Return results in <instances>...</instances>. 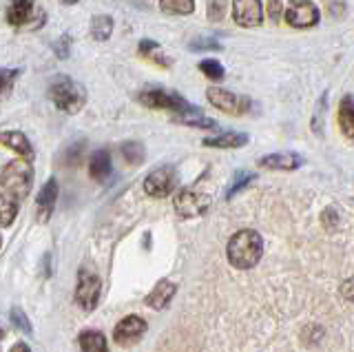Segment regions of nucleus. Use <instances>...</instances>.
I'll use <instances>...</instances> for the list:
<instances>
[{
  "label": "nucleus",
  "instance_id": "obj_21",
  "mask_svg": "<svg viewBox=\"0 0 354 352\" xmlns=\"http://www.w3.org/2000/svg\"><path fill=\"white\" fill-rule=\"evenodd\" d=\"M175 122L186 124V127H195V129H217V122L213 118H206L202 113V109L193 106L191 111H186L182 115H175Z\"/></svg>",
  "mask_w": 354,
  "mask_h": 352
},
{
  "label": "nucleus",
  "instance_id": "obj_24",
  "mask_svg": "<svg viewBox=\"0 0 354 352\" xmlns=\"http://www.w3.org/2000/svg\"><path fill=\"white\" fill-rule=\"evenodd\" d=\"M160 7L171 16H188L195 12V0H160Z\"/></svg>",
  "mask_w": 354,
  "mask_h": 352
},
{
  "label": "nucleus",
  "instance_id": "obj_12",
  "mask_svg": "<svg viewBox=\"0 0 354 352\" xmlns=\"http://www.w3.org/2000/svg\"><path fill=\"white\" fill-rule=\"evenodd\" d=\"M36 14H38L36 0H11L5 16L11 27H25L27 23H33Z\"/></svg>",
  "mask_w": 354,
  "mask_h": 352
},
{
  "label": "nucleus",
  "instance_id": "obj_1",
  "mask_svg": "<svg viewBox=\"0 0 354 352\" xmlns=\"http://www.w3.org/2000/svg\"><path fill=\"white\" fill-rule=\"evenodd\" d=\"M31 180L33 169L29 160H14L3 169V175H0V217H3V226H11V222H14L22 200L31 191Z\"/></svg>",
  "mask_w": 354,
  "mask_h": 352
},
{
  "label": "nucleus",
  "instance_id": "obj_34",
  "mask_svg": "<svg viewBox=\"0 0 354 352\" xmlns=\"http://www.w3.org/2000/svg\"><path fill=\"white\" fill-rule=\"evenodd\" d=\"M252 178H254V175H239V180H237V184H235V186H232V189L228 191V197H230V195H235V193H237L239 189H243V186H246V184H248V182H250Z\"/></svg>",
  "mask_w": 354,
  "mask_h": 352
},
{
  "label": "nucleus",
  "instance_id": "obj_11",
  "mask_svg": "<svg viewBox=\"0 0 354 352\" xmlns=\"http://www.w3.org/2000/svg\"><path fill=\"white\" fill-rule=\"evenodd\" d=\"M144 333H147V322H144V319L138 317V315H131V317H124L115 326L113 339H115V344L127 348V346L138 344V341L144 337Z\"/></svg>",
  "mask_w": 354,
  "mask_h": 352
},
{
  "label": "nucleus",
  "instance_id": "obj_29",
  "mask_svg": "<svg viewBox=\"0 0 354 352\" xmlns=\"http://www.w3.org/2000/svg\"><path fill=\"white\" fill-rule=\"evenodd\" d=\"M20 75V69H3L0 71V78H3V93L5 98L11 93V84H14V80Z\"/></svg>",
  "mask_w": 354,
  "mask_h": 352
},
{
  "label": "nucleus",
  "instance_id": "obj_6",
  "mask_svg": "<svg viewBox=\"0 0 354 352\" xmlns=\"http://www.w3.org/2000/svg\"><path fill=\"white\" fill-rule=\"evenodd\" d=\"M319 7L313 0H290L286 7V23L295 29H310L319 23Z\"/></svg>",
  "mask_w": 354,
  "mask_h": 352
},
{
  "label": "nucleus",
  "instance_id": "obj_33",
  "mask_svg": "<svg viewBox=\"0 0 354 352\" xmlns=\"http://www.w3.org/2000/svg\"><path fill=\"white\" fill-rule=\"evenodd\" d=\"M341 295L346 297V299L354 302V277H350V279H346L341 284Z\"/></svg>",
  "mask_w": 354,
  "mask_h": 352
},
{
  "label": "nucleus",
  "instance_id": "obj_3",
  "mask_svg": "<svg viewBox=\"0 0 354 352\" xmlns=\"http://www.w3.org/2000/svg\"><path fill=\"white\" fill-rule=\"evenodd\" d=\"M47 93L51 98V102L64 113H77L86 104V89L64 73L55 75L49 82Z\"/></svg>",
  "mask_w": 354,
  "mask_h": 352
},
{
  "label": "nucleus",
  "instance_id": "obj_28",
  "mask_svg": "<svg viewBox=\"0 0 354 352\" xmlns=\"http://www.w3.org/2000/svg\"><path fill=\"white\" fill-rule=\"evenodd\" d=\"M188 49H193V51H221V45H219V42H215V40L202 38V40L191 42Z\"/></svg>",
  "mask_w": 354,
  "mask_h": 352
},
{
  "label": "nucleus",
  "instance_id": "obj_23",
  "mask_svg": "<svg viewBox=\"0 0 354 352\" xmlns=\"http://www.w3.org/2000/svg\"><path fill=\"white\" fill-rule=\"evenodd\" d=\"M91 38L97 40V42H104L111 38V34H113V18L106 16V14H97L93 16L91 20Z\"/></svg>",
  "mask_w": 354,
  "mask_h": 352
},
{
  "label": "nucleus",
  "instance_id": "obj_32",
  "mask_svg": "<svg viewBox=\"0 0 354 352\" xmlns=\"http://www.w3.org/2000/svg\"><path fill=\"white\" fill-rule=\"evenodd\" d=\"M268 16H270V20H281V16H286L283 14V5H281V0H270L268 3Z\"/></svg>",
  "mask_w": 354,
  "mask_h": 352
},
{
  "label": "nucleus",
  "instance_id": "obj_31",
  "mask_svg": "<svg viewBox=\"0 0 354 352\" xmlns=\"http://www.w3.org/2000/svg\"><path fill=\"white\" fill-rule=\"evenodd\" d=\"M11 324H14L16 328H20L22 333H29V330H31L27 317H25V313L20 311V308H14V311H11Z\"/></svg>",
  "mask_w": 354,
  "mask_h": 352
},
{
  "label": "nucleus",
  "instance_id": "obj_4",
  "mask_svg": "<svg viewBox=\"0 0 354 352\" xmlns=\"http://www.w3.org/2000/svg\"><path fill=\"white\" fill-rule=\"evenodd\" d=\"M138 100L149 106V109H160V111H171L175 115H182L186 111H191V104L184 95H180L177 91H169V89H147L138 95Z\"/></svg>",
  "mask_w": 354,
  "mask_h": 352
},
{
  "label": "nucleus",
  "instance_id": "obj_10",
  "mask_svg": "<svg viewBox=\"0 0 354 352\" xmlns=\"http://www.w3.org/2000/svg\"><path fill=\"white\" fill-rule=\"evenodd\" d=\"M232 20L243 27H259L263 23V3L261 0H232Z\"/></svg>",
  "mask_w": 354,
  "mask_h": 352
},
{
  "label": "nucleus",
  "instance_id": "obj_8",
  "mask_svg": "<svg viewBox=\"0 0 354 352\" xmlns=\"http://www.w3.org/2000/svg\"><path fill=\"white\" fill-rule=\"evenodd\" d=\"M210 206V197L199 193L195 189H184L175 195V213L182 219H191L206 213V208Z\"/></svg>",
  "mask_w": 354,
  "mask_h": 352
},
{
  "label": "nucleus",
  "instance_id": "obj_2",
  "mask_svg": "<svg viewBox=\"0 0 354 352\" xmlns=\"http://www.w3.org/2000/svg\"><path fill=\"white\" fill-rule=\"evenodd\" d=\"M226 255L235 268L248 270L252 266H257L263 255V239L257 230L243 228L230 237L228 246H226Z\"/></svg>",
  "mask_w": 354,
  "mask_h": 352
},
{
  "label": "nucleus",
  "instance_id": "obj_25",
  "mask_svg": "<svg viewBox=\"0 0 354 352\" xmlns=\"http://www.w3.org/2000/svg\"><path fill=\"white\" fill-rule=\"evenodd\" d=\"M199 71H202L208 80H215V82L224 80V75H226L224 67H221V62L215 60V58H208V60H202V62H199Z\"/></svg>",
  "mask_w": 354,
  "mask_h": 352
},
{
  "label": "nucleus",
  "instance_id": "obj_27",
  "mask_svg": "<svg viewBox=\"0 0 354 352\" xmlns=\"http://www.w3.org/2000/svg\"><path fill=\"white\" fill-rule=\"evenodd\" d=\"M122 156H124V160L129 164H140L144 160V147L140 145V142H127V145H122Z\"/></svg>",
  "mask_w": 354,
  "mask_h": 352
},
{
  "label": "nucleus",
  "instance_id": "obj_26",
  "mask_svg": "<svg viewBox=\"0 0 354 352\" xmlns=\"http://www.w3.org/2000/svg\"><path fill=\"white\" fill-rule=\"evenodd\" d=\"M228 12V0H208V7H206V16L210 23H219L224 20Z\"/></svg>",
  "mask_w": 354,
  "mask_h": 352
},
{
  "label": "nucleus",
  "instance_id": "obj_17",
  "mask_svg": "<svg viewBox=\"0 0 354 352\" xmlns=\"http://www.w3.org/2000/svg\"><path fill=\"white\" fill-rule=\"evenodd\" d=\"M0 140H3V145L7 149L16 151L22 160H29V162L33 160V149L25 133H20V131H5V133L0 136Z\"/></svg>",
  "mask_w": 354,
  "mask_h": 352
},
{
  "label": "nucleus",
  "instance_id": "obj_20",
  "mask_svg": "<svg viewBox=\"0 0 354 352\" xmlns=\"http://www.w3.org/2000/svg\"><path fill=\"white\" fill-rule=\"evenodd\" d=\"M339 127L343 131V136L354 140V95L352 93L343 95V100L339 104Z\"/></svg>",
  "mask_w": 354,
  "mask_h": 352
},
{
  "label": "nucleus",
  "instance_id": "obj_30",
  "mask_svg": "<svg viewBox=\"0 0 354 352\" xmlns=\"http://www.w3.org/2000/svg\"><path fill=\"white\" fill-rule=\"evenodd\" d=\"M69 45H71V38H69V34H62V36H60V40L53 45L55 56H58L60 60H64L66 56H69Z\"/></svg>",
  "mask_w": 354,
  "mask_h": 352
},
{
  "label": "nucleus",
  "instance_id": "obj_16",
  "mask_svg": "<svg viewBox=\"0 0 354 352\" xmlns=\"http://www.w3.org/2000/svg\"><path fill=\"white\" fill-rule=\"evenodd\" d=\"M177 293V286L169 279H162L155 288L151 290V295L147 297V304L155 311H164L166 306L173 302V295Z\"/></svg>",
  "mask_w": 354,
  "mask_h": 352
},
{
  "label": "nucleus",
  "instance_id": "obj_37",
  "mask_svg": "<svg viewBox=\"0 0 354 352\" xmlns=\"http://www.w3.org/2000/svg\"><path fill=\"white\" fill-rule=\"evenodd\" d=\"M60 3H62V5H66V7H69V5H75L77 0H60Z\"/></svg>",
  "mask_w": 354,
  "mask_h": 352
},
{
  "label": "nucleus",
  "instance_id": "obj_13",
  "mask_svg": "<svg viewBox=\"0 0 354 352\" xmlns=\"http://www.w3.org/2000/svg\"><path fill=\"white\" fill-rule=\"evenodd\" d=\"M55 200H58V182L47 180L42 189H40L38 197H36V217H38V222H42V224L49 222V217L53 215Z\"/></svg>",
  "mask_w": 354,
  "mask_h": 352
},
{
  "label": "nucleus",
  "instance_id": "obj_35",
  "mask_svg": "<svg viewBox=\"0 0 354 352\" xmlns=\"http://www.w3.org/2000/svg\"><path fill=\"white\" fill-rule=\"evenodd\" d=\"M330 14H332V16H343V3H339V7L332 5V7H330Z\"/></svg>",
  "mask_w": 354,
  "mask_h": 352
},
{
  "label": "nucleus",
  "instance_id": "obj_9",
  "mask_svg": "<svg viewBox=\"0 0 354 352\" xmlns=\"http://www.w3.org/2000/svg\"><path fill=\"white\" fill-rule=\"evenodd\" d=\"M100 290H102V281L95 272L80 270L75 286V302L80 304L82 311H93L100 302Z\"/></svg>",
  "mask_w": 354,
  "mask_h": 352
},
{
  "label": "nucleus",
  "instance_id": "obj_14",
  "mask_svg": "<svg viewBox=\"0 0 354 352\" xmlns=\"http://www.w3.org/2000/svg\"><path fill=\"white\" fill-rule=\"evenodd\" d=\"M257 164L261 169L270 171H295L304 164V158L297 156V153H272V156L259 158Z\"/></svg>",
  "mask_w": 354,
  "mask_h": 352
},
{
  "label": "nucleus",
  "instance_id": "obj_19",
  "mask_svg": "<svg viewBox=\"0 0 354 352\" xmlns=\"http://www.w3.org/2000/svg\"><path fill=\"white\" fill-rule=\"evenodd\" d=\"M246 145H248V136L237 133V131H228V133H221L217 138L204 140V147H210V149H241Z\"/></svg>",
  "mask_w": 354,
  "mask_h": 352
},
{
  "label": "nucleus",
  "instance_id": "obj_18",
  "mask_svg": "<svg viewBox=\"0 0 354 352\" xmlns=\"http://www.w3.org/2000/svg\"><path fill=\"white\" fill-rule=\"evenodd\" d=\"M88 173H91L95 182H104L111 175V153L104 149L91 153V158H88Z\"/></svg>",
  "mask_w": 354,
  "mask_h": 352
},
{
  "label": "nucleus",
  "instance_id": "obj_7",
  "mask_svg": "<svg viewBox=\"0 0 354 352\" xmlns=\"http://www.w3.org/2000/svg\"><path fill=\"white\" fill-rule=\"evenodd\" d=\"M177 186V171L171 164L155 169L144 180V193L151 197H169Z\"/></svg>",
  "mask_w": 354,
  "mask_h": 352
},
{
  "label": "nucleus",
  "instance_id": "obj_36",
  "mask_svg": "<svg viewBox=\"0 0 354 352\" xmlns=\"http://www.w3.org/2000/svg\"><path fill=\"white\" fill-rule=\"evenodd\" d=\"M11 352H31L27 344H16L14 348H11Z\"/></svg>",
  "mask_w": 354,
  "mask_h": 352
},
{
  "label": "nucleus",
  "instance_id": "obj_22",
  "mask_svg": "<svg viewBox=\"0 0 354 352\" xmlns=\"http://www.w3.org/2000/svg\"><path fill=\"white\" fill-rule=\"evenodd\" d=\"M80 348L82 352H109L106 337L97 330H84L80 335Z\"/></svg>",
  "mask_w": 354,
  "mask_h": 352
},
{
  "label": "nucleus",
  "instance_id": "obj_5",
  "mask_svg": "<svg viewBox=\"0 0 354 352\" xmlns=\"http://www.w3.org/2000/svg\"><path fill=\"white\" fill-rule=\"evenodd\" d=\"M206 98L215 109H219V111H224L228 115H243V113H248V109H250V100L246 95L219 89V86H208Z\"/></svg>",
  "mask_w": 354,
  "mask_h": 352
},
{
  "label": "nucleus",
  "instance_id": "obj_15",
  "mask_svg": "<svg viewBox=\"0 0 354 352\" xmlns=\"http://www.w3.org/2000/svg\"><path fill=\"white\" fill-rule=\"evenodd\" d=\"M138 53H140L144 60H149L151 64H155V67H160V69H169L171 67V58L166 56L164 49L155 40H151V38H144L140 42V45H138Z\"/></svg>",
  "mask_w": 354,
  "mask_h": 352
}]
</instances>
